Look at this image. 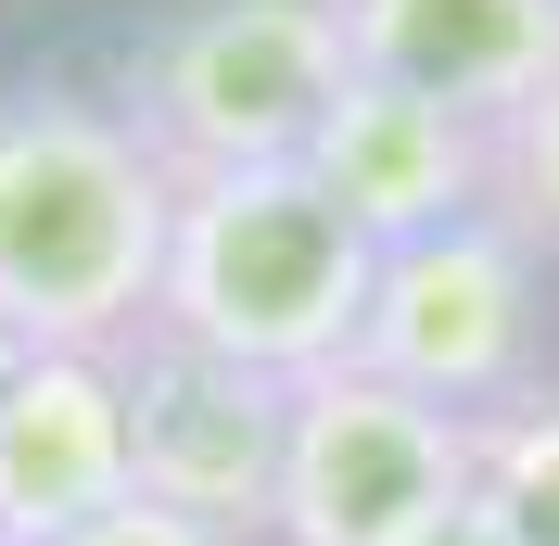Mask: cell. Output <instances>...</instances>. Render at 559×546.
I'll use <instances>...</instances> for the list:
<instances>
[{
	"label": "cell",
	"instance_id": "1",
	"mask_svg": "<svg viewBox=\"0 0 559 546\" xmlns=\"http://www.w3.org/2000/svg\"><path fill=\"white\" fill-rule=\"evenodd\" d=\"M178 178L90 76L0 90V343L26 356H128L153 331Z\"/></svg>",
	"mask_w": 559,
	"mask_h": 546
},
{
	"label": "cell",
	"instance_id": "5",
	"mask_svg": "<svg viewBox=\"0 0 559 546\" xmlns=\"http://www.w3.org/2000/svg\"><path fill=\"white\" fill-rule=\"evenodd\" d=\"M457 496H471V419L457 407H419L407 381L356 369V356L293 381L267 546H407Z\"/></svg>",
	"mask_w": 559,
	"mask_h": 546
},
{
	"label": "cell",
	"instance_id": "8",
	"mask_svg": "<svg viewBox=\"0 0 559 546\" xmlns=\"http://www.w3.org/2000/svg\"><path fill=\"white\" fill-rule=\"evenodd\" d=\"M128 496V381L115 356H0V534L51 546Z\"/></svg>",
	"mask_w": 559,
	"mask_h": 546
},
{
	"label": "cell",
	"instance_id": "6",
	"mask_svg": "<svg viewBox=\"0 0 559 546\" xmlns=\"http://www.w3.org/2000/svg\"><path fill=\"white\" fill-rule=\"evenodd\" d=\"M115 381H128V496L204 521L229 546H267L293 381L242 369V356H204V343H178V331H140L115 356Z\"/></svg>",
	"mask_w": 559,
	"mask_h": 546
},
{
	"label": "cell",
	"instance_id": "7",
	"mask_svg": "<svg viewBox=\"0 0 559 546\" xmlns=\"http://www.w3.org/2000/svg\"><path fill=\"white\" fill-rule=\"evenodd\" d=\"M293 166L344 204V229L369 241V254L484 216V128L445 115V103H419V90H382V76H344Z\"/></svg>",
	"mask_w": 559,
	"mask_h": 546
},
{
	"label": "cell",
	"instance_id": "12",
	"mask_svg": "<svg viewBox=\"0 0 559 546\" xmlns=\"http://www.w3.org/2000/svg\"><path fill=\"white\" fill-rule=\"evenodd\" d=\"M51 546H229V534H204V521L153 509V496H115V509H90L76 534H51Z\"/></svg>",
	"mask_w": 559,
	"mask_h": 546
},
{
	"label": "cell",
	"instance_id": "14",
	"mask_svg": "<svg viewBox=\"0 0 559 546\" xmlns=\"http://www.w3.org/2000/svg\"><path fill=\"white\" fill-rule=\"evenodd\" d=\"M0 546H13V534H0Z\"/></svg>",
	"mask_w": 559,
	"mask_h": 546
},
{
	"label": "cell",
	"instance_id": "10",
	"mask_svg": "<svg viewBox=\"0 0 559 546\" xmlns=\"http://www.w3.org/2000/svg\"><path fill=\"white\" fill-rule=\"evenodd\" d=\"M471 496L509 546H559V381H522L471 419Z\"/></svg>",
	"mask_w": 559,
	"mask_h": 546
},
{
	"label": "cell",
	"instance_id": "3",
	"mask_svg": "<svg viewBox=\"0 0 559 546\" xmlns=\"http://www.w3.org/2000/svg\"><path fill=\"white\" fill-rule=\"evenodd\" d=\"M344 76L356 64L331 0H166L115 51L103 103L140 128L166 178H216V166H293Z\"/></svg>",
	"mask_w": 559,
	"mask_h": 546
},
{
	"label": "cell",
	"instance_id": "4",
	"mask_svg": "<svg viewBox=\"0 0 559 546\" xmlns=\"http://www.w3.org/2000/svg\"><path fill=\"white\" fill-rule=\"evenodd\" d=\"M356 369L407 381L419 407L484 419L496 394L547 381V254L509 216H457L394 254H369V306H356Z\"/></svg>",
	"mask_w": 559,
	"mask_h": 546
},
{
	"label": "cell",
	"instance_id": "13",
	"mask_svg": "<svg viewBox=\"0 0 559 546\" xmlns=\"http://www.w3.org/2000/svg\"><path fill=\"white\" fill-rule=\"evenodd\" d=\"M407 546H509V534H496V521H484V496H457V509H445V521H419Z\"/></svg>",
	"mask_w": 559,
	"mask_h": 546
},
{
	"label": "cell",
	"instance_id": "9",
	"mask_svg": "<svg viewBox=\"0 0 559 546\" xmlns=\"http://www.w3.org/2000/svg\"><path fill=\"white\" fill-rule=\"evenodd\" d=\"M331 13L356 76L419 90L471 128H496L534 76H559V0H331Z\"/></svg>",
	"mask_w": 559,
	"mask_h": 546
},
{
	"label": "cell",
	"instance_id": "2",
	"mask_svg": "<svg viewBox=\"0 0 559 546\" xmlns=\"http://www.w3.org/2000/svg\"><path fill=\"white\" fill-rule=\"evenodd\" d=\"M356 306H369V241L344 229V204H331L306 166L178 178L153 331L306 381V369H331V356L356 343Z\"/></svg>",
	"mask_w": 559,
	"mask_h": 546
},
{
	"label": "cell",
	"instance_id": "11",
	"mask_svg": "<svg viewBox=\"0 0 559 546\" xmlns=\"http://www.w3.org/2000/svg\"><path fill=\"white\" fill-rule=\"evenodd\" d=\"M484 216H509L559 268V76H534L522 103L484 128Z\"/></svg>",
	"mask_w": 559,
	"mask_h": 546
}]
</instances>
